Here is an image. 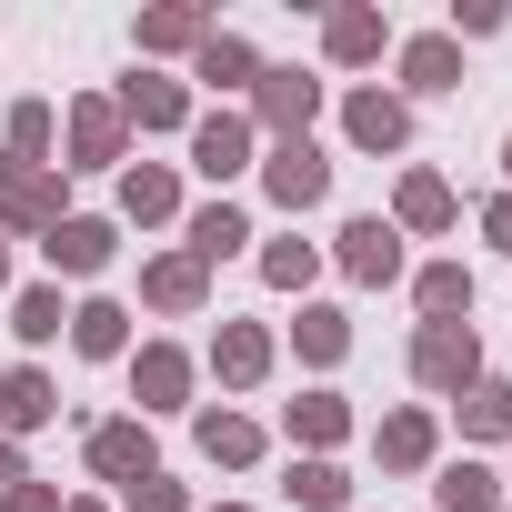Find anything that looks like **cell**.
I'll list each match as a JSON object with an SVG mask.
<instances>
[{"mask_svg":"<svg viewBox=\"0 0 512 512\" xmlns=\"http://www.w3.org/2000/svg\"><path fill=\"white\" fill-rule=\"evenodd\" d=\"M282 432H292V452H312V462H332L352 432H362V412L332 392V382H312L302 402H282Z\"/></svg>","mask_w":512,"mask_h":512,"instance_id":"cell-15","label":"cell"},{"mask_svg":"<svg viewBox=\"0 0 512 512\" xmlns=\"http://www.w3.org/2000/svg\"><path fill=\"white\" fill-rule=\"evenodd\" d=\"M342 141L352 151H412V101L402 91H382V81H362V91H342Z\"/></svg>","mask_w":512,"mask_h":512,"instance_id":"cell-10","label":"cell"},{"mask_svg":"<svg viewBox=\"0 0 512 512\" xmlns=\"http://www.w3.org/2000/svg\"><path fill=\"white\" fill-rule=\"evenodd\" d=\"M61 512H111V502H101V492H71V502H61Z\"/></svg>","mask_w":512,"mask_h":512,"instance_id":"cell-40","label":"cell"},{"mask_svg":"<svg viewBox=\"0 0 512 512\" xmlns=\"http://www.w3.org/2000/svg\"><path fill=\"white\" fill-rule=\"evenodd\" d=\"M262 422H251V412H231V402H191V452L211 462V472H251V462H262Z\"/></svg>","mask_w":512,"mask_h":512,"instance_id":"cell-12","label":"cell"},{"mask_svg":"<svg viewBox=\"0 0 512 512\" xmlns=\"http://www.w3.org/2000/svg\"><path fill=\"white\" fill-rule=\"evenodd\" d=\"M81 452H91V482H141V472H161V442H151V422L141 412H121V422H91L81 432Z\"/></svg>","mask_w":512,"mask_h":512,"instance_id":"cell-11","label":"cell"},{"mask_svg":"<svg viewBox=\"0 0 512 512\" xmlns=\"http://www.w3.org/2000/svg\"><path fill=\"white\" fill-rule=\"evenodd\" d=\"M372 462H382V472H432V462H442V412H432V402L382 412V422H372Z\"/></svg>","mask_w":512,"mask_h":512,"instance_id":"cell-16","label":"cell"},{"mask_svg":"<svg viewBox=\"0 0 512 512\" xmlns=\"http://www.w3.org/2000/svg\"><path fill=\"white\" fill-rule=\"evenodd\" d=\"M211 302V272L191 262V251H151L141 262V312H161V322H191Z\"/></svg>","mask_w":512,"mask_h":512,"instance_id":"cell-22","label":"cell"},{"mask_svg":"<svg viewBox=\"0 0 512 512\" xmlns=\"http://www.w3.org/2000/svg\"><path fill=\"white\" fill-rule=\"evenodd\" d=\"M282 502H292V512H352V472L292 452V462H282Z\"/></svg>","mask_w":512,"mask_h":512,"instance_id":"cell-28","label":"cell"},{"mask_svg":"<svg viewBox=\"0 0 512 512\" xmlns=\"http://www.w3.org/2000/svg\"><path fill=\"white\" fill-rule=\"evenodd\" d=\"M61 502H71L61 482H21V492H11V502H0V512H61Z\"/></svg>","mask_w":512,"mask_h":512,"instance_id":"cell-38","label":"cell"},{"mask_svg":"<svg viewBox=\"0 0 512 512\" xmlns=\"http://www.w3.org/2000/svg\"><path fill=\"white\" fill-rule=\"evenodd\" d=\"M392 71H402V101H452L462 91V41L452 31H412V41H392Z\"/></svg>","mask_w":512,"mask_h":512,"instance_id":"cell-13","label":"cell"},{"mask_svg":"<svg viewBox=\"0 0 512 512\" xmlns=\"http://www.w3.org/2000/svg\"><path fill=\"white\" fill-rule=\"evenodd\" d=\"M512 11H502V0H452V41H492Z\"/></svg>","mask_w":512,"mask_h":512,"instance_id":"cell-36","label":"cell"},{"mask_svg":"<svg viewBox=\"0 0 512 512\" xmlns=\"http://www.w3.org/2000/svg\"><path fill=\"white\" fill-rule=\"evenodd\" d=\"M272 362H282L272 322H221V332H211V382H221V392H262Z\"/></svg>","mask_w":512,"mask_h":512,"instance_id":"cell-17","label":"cell"},{"mask_svg":"<svg viewBox=\"0 0 512 512\" xmlns=\"http://www.w3.org/2000/svg\"><path fill=\"white\" fill-rule=\"evenodd\" d=\"M0 292H11V241H0Z\"/></svg>","mask_w":512,"mask_h":512,"instance_id":"cell-42","label":"cell"},{"mask_svg":"<svg viewBox=\"0 0 512 512\" xmlns=\"http://www.w3.org/2000/svg\"><path fill=\"white\" fill-rule=\"evenodd\" d=\"M472 262H422L412 272V302H422V322H472Z\"/></svg>","mask_w":512,"mask_h":512,"instance_id":"cell-29","label":"cell"},{"mask_svg":"<svg viewBox=\"0 0 512 512\" xmlns=\"http://www.w3.org/2000/svg\"><path fill=\"white\" fill-rule=\"evenodd\" d=\"M452 412H462V442H512V382L502 372H482L472 392H452Z\"/></svg>","mask_w":512,"mask_h":512,"instance_id":"cell-33","label":"cell"},{"mask_svg":"<svg viewBox=\"0 0 512 512\" xmlns=\"http://www.w3.org/2000/svg\"><path fill=\"white\" fill-rule=\"evenodd\" d=\"M71 221V171H21V161H0V241H41Z\"/></svg>","mask_w":512,"mask_h":512,"instance_id":"cell-1","label":"cell"},{"mask_svg":"<svg viewBox=\"0 0 512 512\" xmlns=\"http://www.w3.org/2000/svg\"><path fill=\"white\" fill-rule=\"evenodd\" d=\"M502 512H512V502H502Z\"/></svg>","mask_w":512,"mask_h":512,"instance_id":"cell-44","label":"cell"},{"mask_svg":"<svg viewBox=\"0 0 512 512\" xmlns=\"http://www.w3.org/2000/svg\"><path fill=\"white\" fill-rule=\"evenodd\" d=\"M332 272H342L352 292H392V282H402V231H392L382 211H352V221L332 231Z\"/></svg>","mask_w":512,"mask_h":512,"instance_id":"cell-5","label":"cell"},{"mask_svg":"<svg viewBox=\"0 0 512 512\" xmlns=\"http://www.w3.org/2000/svg\"><path fill=\"white\" fill-rule=\"evenodd\" d=\"M21 482H31V462H21V442H0V502H11Z\"/></svg>","mask_w":512,"mask_h":512,"instance_id":"cell-39","label":"cell"},{"mask_svg":"<svg viewBox=\"0 0 512 512\" xmlns=\"http://www.w3.org/2000/svg\"><path fill=\"white\" fill-rule=\"evenodd\" d=\"M111 181H121V221H131V231L181 221V171H171V161H121Z\"/></svg>","mask_w":512,"mask_h":512,"instance_id":"cell-24","label":"cell"},{"mask_svg":"<svg viewBox=\"0 0 512 512\" xmlns=\"http://www.w3.org/2000/svg\"><path fill=\"white\" fill-rule=\"evenodd\" d=\"M482 241H492L502 262H512V191H492V201H482Z\"/></svg>","mask_w":512,"mask_h":512,"instance_id":"cell-37","label":"cell"},{"mask_svg":"<svg viewBox=\"0 0 512 512\" xmlns=\"http://www.w3.org/2000/svg\"><path fill=\"white\" fill-rule=\"evenodd\" d=\"M251 262H262V282H272V292H312V282H322V241H302V231H272L262 251H251Z\"/></svg>","mask_w":512,"mask_h":512,"instance_id":"cell-34","label":"cell"},{"mask_svg":"<svg viewBox=\"0 0 512 512\" xmlns=\"http://www.w3.org/2000/svg\"><path fill=\"white\" fill-rule=\"evenodd\" d=\"M432 512H502V472L492 462H432Z\"/></svg>","mask_w":512,"mask_h":512,"instance_id":"cell-31","label":"cell"},{"mask_svg":"<svg viewBox=\"0 0 512 512\" xmlns=\"http://www.w3.org/2000/svg\"><path fill=\"white\" fill-rule=\"evenodd\" d=\"M0 141H11V161H21V171H51V151H61V111H51V101H11Z\"/></svg>","mask_w":512,"mask_h":512,"instance_id":"cell-32","label":"cell"},{"mask_svg":"<svg viewBox=\"0 0 512 512\" xmlns=\"http://www.w3.org/2000/svg\"><path fill=\"white\" fill-rule=\"evenodd\" d=\"M292 352H302L312 372H342V362H352V312H342V302H302V322H292Z\"/></svg>","mask_w":512,"mask_h":512,"instance_id":"cell-27","label":"cell"},{"mask_svg":"<svg viewBox=\"0 0 512 512\" xmlns=\"http://www.w3.org/2000/svg\"><path fill=\"white\" fill-rule=\"evenodd\" d=\"M51 422H61V382L41 362H11V372H0V442H31Z\"/></svg>","mask_w":512,"mask_h":512,"instance_id":"cell-19","label":"cell"},{"mask_svg":"<svg viewBox=\"0 0 512 512\" xmlns=\"http://www.w3.org/2000/svg\"><path fill=\"white\" fill-rule=\"evenodd\" d=\"M502 191H512V131H502Z\"/></svg>","mask_w":512,"mask_h":512,"instance_id":"cell-41","label":"cell"},{"mask_svg":"<svg viewBox=\"0 0 512 512\" xmlns=\"http://www.w3.org/2000/svg\"><path fill=\"white\" fill-rule=\"evenodd\" d=\"M61 151H71L61 171H121V161H131V121L111 111V91H81V101L61 111Z\"/></svg>","mask_w":512,"mask_h":512,"instance_id":"cell-6","label":"cell"},{"mask_svg":"<svg viewBox=\"0 0 512 512\" xmlns=\"http://www.w3.org/2000/svg\"><path fill=\"white\" fill-rule=\"evenodd\" d=\"M392 51V21L372 11V0H342V11H322V61L332 71H372Z\"/></svg>","mask_w":512,"mask_h":512,"instance_id":"cell-23","label":"cell"},{"mask_svg":"<svg viewBox=\"0 0 512 512\" xmlns=\"http://www.w3.org/2000/svg\"><path fill=\"white\" fill-rule=\"evenodd\" d=\"M111 512H201V502H191V482L141 472V482H121V502H111Z\"/></svg>","mask_w":512,"mask_h":512,"instance_id":"cell-35","label":"cell"},{"mask_svg":"<svg viewBox=\"0 0 512 512\" xmlns=\"http://www.w3.org/2000/svg\"><path fill=\"white\" fill-rule=\"evenodd\" d=\"M262 191H272V211H322L332 201V151L322 141H262Z\"/></svg>","mask_w":512,"mask_h":512,"instance_id":"cell-7","label":"cell"},{"mask_svg":"<svg viewBox=\"0 0 512 512\" xmlns=\"http://www.w3.org/2000/svg\"><path fill=\"white\" fill-rule=\"evenodd\" d=\"M382 221H392L402 241H412V231L432 241V231H452V221H462V191H452V181H442L432 161H412V171L392 181V211H382Z\"/></svg>","mask_w":512,"mask_h":512,"instance_id":"cell-14","label":"cell"},{"mask_svg":"<svg viewBox=\"0 0 512 512\" xmlns=\"http://www.w3.org/2000/svg\"><path fill=\"white\" fill-rule=\"evenodd\" d=\"M111 111L151 141V131H191V81H171V71H131L121 91H111Z\"/></svg>","mask_w":512,"mask_h":512,"instance_id":"cell-18","label":"cell"},{"mask_svg":"<svg viewBox=\"0 0 512 512\" xmlns=\"http://www.w3.org/2000/svg\"><path fill=\"white\" fill-rule=\"evenodd\" d=\"M41 262H51V282H101V272L121 262V221H101V211H71L61 231H41Z\"/></svg>","mask_w":512,"mask_h":512,"instance_id":"cell-9","label":"cell"},{"mask_svg":"<svg viewBox=\"0 0 512 512\" xmlns=\"http://www.w3.org/2000/svg\"><path fill=\"white\" fill-rule=\"evenodd\" d=\"M131 402H141V422H161V412H191V382H201V362L181 352V342H131Z\"/></svg>","mask_w":512,"mask_h":512,"instance_id":"cell-8","label":"cell"},{"mask_svg":"<svg viewBox=\"0 0 512 512\" xmlns=\"http://www.w3.org/2000/svg\"><path fill=\"white\" fill-rule=\"evenodd\" d=\"M71 332V302H61V282H31V292H11V342L21 352H51Z\"/></svg>","mask_w":512,"mask_h":512,"instance_id":"cell-30","label":"cell"},{"mask_svg":"<svg viewBox=\"0 0 512 512\" xmlns=\"http://www.w3.org/2000/svg\"><path fill=\"white\" fill-rule=\"evenodd\" d=\"M181 141H191V171H201L211 191H231L241 171H262V131H251V111H231V101H221V111H191Z\"/></svg>","mask_w":512,"mask_h":512,"instance_id":"cell-2","label":"cell"},{"mask_svg":"<svg viewBox=\"0 0 512 512\" xmlns=\"http://www.w3.org/2000/svg\"><path fill=\"white\" fill-rule=\"evenodd\" d=\"M402 362H412V382H422V392H442V402H452V392H472V382H482V332H472V322H422Z\"/></svg>","mask_w":512,"mask_h":512,"instance_id":"cell-4","label":"cell"},{"mask_svg":"<svg viewBox=\"0 0 512 512\" xmlns=\"http://www.w3.org/2000/svg\"><path fill=\"white\" fill-rule=\"evenodd\" d=\"M251 241H262V231H251V211H241L231 191H221V201H201V211H181V251H191L201 272H221L231 251H251Z\"/></svg>","mask_w":512,"mask_h":512,"instance_id":"cell-20","label":"cell"},{"mask_svg":"<svg viewBox=\"0 0 512 512\" xmlns=\"http://www.w3.org/2000/svg\"><path fill=\"white\" fill-rule=\"evenodd\" d=\"M71 352L81 362H131V302H111V292L71 302Z\"/></svg>","mask_w":512,"mask_h":512,"instance_id":"cell-26","label":"cell"},{"mask_svg":"<svg viewBox=\"0 0 512 512\" xmlns=\"http://www.w3.org/2000/svg\"><path fill=\"white\" fill-rule=\"evenodd\" d=\"M191 81H201V91H221V101H231V91L251 101V81H262V51H251L241 31H221V21H211V41L191 51Z\"/></svg>","mask_w":512,"mask_h":512,"instance_id":"cell-25","label":"cell"},{"mask_svg":"<svg viewBox=\"0 0 512 512\" xmlns=\"http://www.w3.org/2000/svg\"><path fill=\"white\" fill-rule=\"evenodd\" d=\"M312 111H322V81L302 61H262V81H251V131L262 141H312Z\"/></svg>","mask_w":512,"mask_h":512,"instance_id":"cell-3","label":"cell"},{"mask_svg":"<svg viewBox=\"0 0 512 512\" xmlns=\"http://www.w3.org/2000/svg\"><path fill=\"white\" fill-rule=\"evenodd\" d=\"M211 41V11H191V0H151V11L131 21V51H141V71L151 61H191Z\"/></svg>","mask_w":512,"mask_h":512,"instance_id":"cell-21","label":"cell"},{"mask_svg":"<svg viewBox=\"0 0 512 512\" xmlns=\"http://www.w3.org/2000/svg\"><path fill=\"white\" fill-rule=\"evenodd\" d=\"M201 512H251V502H201Z\"/></svg>","mask_w":512,"mask_h":512,"instance_id":"cell-43","label":"cell"}]
</instances>
